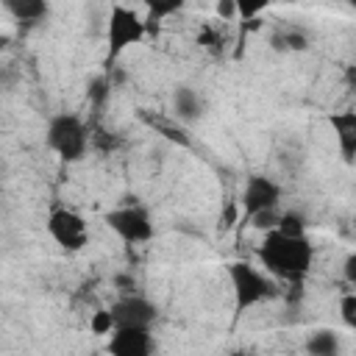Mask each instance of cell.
Segmentation results:
<instances>
[{"mask_svg":"<svg viewBox=\"0 0 356 356\" xmlns=\"http://www.w3.org/2000/svg\"><path fill=\"white\" fill-rule=\"evenodd\" d=\"M259 259H261V267L278 281L298 284L312 270L314 248L306 234H286L281 228H273L259 242Z\"/></svg>","mask_w":356,"mask_h":356,"instance_id":"obj_1","label":"cell"},{"mask_svg":"<svg viewBox=\"0 0 356 356\" xmlns=\"http://www.w3.org/2000/svg\"><path fill=\"white\" fill-rule=\"evenodd\" d=\"M228 281H231V289H234L236 312L253 309V306L281 295L278 278L270 275L267 270H259V267L248 264V261H231L228 264Z\"/></svg>","mask_w":356,"mask_h":356,"instance_id":"obj_2","label":"cell"},{"mask_svg":"<svg viewBox=\"0 0 356 356\" xmlns=\"http://www.w3.org/2000/svg\"><path fill=\"white\" fill-rule=\"evenodd\" d=\"M44 142L61 161L72 164V161H81L92 147V131L78 114H56L47 122Z\"/></svg>","mask_w":356,"mask_h":356,"instance_id":"obj_3","label":"cell"},{"mask_svg":"<svg viewBox=\"0 0 356 356\" xmlns=\"http://www.w3.org/2000/svg\"><path fill=\"white\" fill-rule=\"evenodd\" d=\"M147 33H150V25L142 19V14L136 8L122 6V3L111 6L108 22H106V44H108L106 67H111L120 53H125L131 44H139Z\"/></svg>","mask_w":356,"mask_h":356,"instance_id":"obj_4","label":"cell"},{"mask_svg":"<svg viewBox=\"0 0 356 356\" xmlns=\"http://www.w3.org/2000/svg\"><path fill=\"white\" fill-rule=\"evenodd\" d=\"M106 225L128 245H139L153 236V220H150L147 206H142V203H128V206L111 209L106 214Z\"/></svg>","mask_w":356,"mask_h":356,"instance_id":"obj_5","label":"cell"},{"mask_svg":"<svg viewBox=\"0 0 356 356\" xmlns=\"http://www.w3.org/2000/svg\"><path fill=\"white\" fill-rule=\"evenodd\" d=\"M44 225L50 239L67 253H78L89 245V225L75 209H53Z\"/></svg>","mask_w":356,"mask_h":356,"instance_id":"obj_6","label":"cell"},{"mask_svg":"<svg viewBox=\"0 0 356 356\" xmlns=\"http://www.w3.org/2000/svg\"><path fill=\"white\" fill-rule=\"evenodd\" d=\"M111 317H114V328H120V325L153 328V323L159 320V309L145 295L131 292V295H122L111 303Z\"/></svg>","mask_w":356,"mask_h":356,"instance_id":"obj_7","label":"cell"},{"mask_svg":"<svg viewBox=\"0 0 356 356\" xmlns=\"http://www.w3.org/2000/svg\"><path fill=\"white\" fill-rule=\"evenodd\" d=\"M106 350L111 356H150L156 350V339L150 328H136V325H120L108 334Z\"/></svg>","mask_w":356,"mask_h":356,"instance_id":"obj_8","label":"cell"},{"mask_svg":"<svg viewBox=\"0 0 356 356\" xmlns=\"http://www.w3.org/2000/svg\"><path fill=\"white\" fill-rule=\"evenodd\" d=\"M278 200H281V186L267 178V175H250L245 181V189H242V209L248 214V220L259 211H267V209H278Z\"/></svg>","mask_w":356,"mask_h":356,"instance_id":"obj_9","label":"cell"},{"mask_svg":"<svg viewBox=\"0 0 356 356\" xmlns=\"http://www.w3.org/2000/svg\"><path fill=\"white\" fill-rule=\"evenodd\" d=\"M328 125L337 136V147L345 164H356V108H342L328 117Z\"/></svg>","mask_w":356,"mask_h":356,"instance_id":"obj_10","label":"cell"},{"mask_svg":"<svg viewBox=\"0 0 356 356\" xmlns=\"http://www.w3.org/2000/svg\"><path fill=\"white\" fill-rule=\"evenodd\" d=\"M172 111L181 122H195L206 114V100L197 95V89L181 83L172 89Z\"/></svg>","mask_w":356,"mask_h":356,"instance_id":"obj_11","label":"cell"},{"mask_svg":"<svg viewBox=\"0 0 356 356\" xmlns=\"http://www.w3.org/2000/svg\"><path fill=\"white\" fill-rule=\"evenodd\" d=\"M3 6L19 22H39L50 11V3L47 0H3Z\"/></svg>","mask_w":356,"mask_h":356,"instance_id":"obj_12","label":"cell"},{"mask_svg":"<svg viewBox=\"0 0 356 356\" xmlns=\"http://www.w3.org/2000/svg\"><path fill=\"white\" fill-rule=\"evenodd\" d=\"M270 47L278 53H300L309 47V36L300 28H278L270 36Z\"/></svg>","mask_w":356,"mask_h":356,"instance_id":"obj_13","label":"cell"},{"mask_svg":"<svg viewBox=\"0 0 356 356\" xmlns=\"http://www.w3.org/2000/svg\"><path fill=\"white\" fill-rule=\"evenodd\" d=\"M306 350H309L312 356H337V353H339V337H337L334 331H328V328L314 331V334H309V339H306Z\"/></svg>","mask_w":356,"mask_h":356,"instance_id":"obj_14","label":"cell"},{"mask_svg":"<svg viewBox=\"0 0 356 356\" xmlns=\"http://www.w3.org/2000/svg\"><path fill=\"white\" fill-rule=\"evenodd\" d=\"M142 6L147 8V22H159L164 17L178 14L186 6V0H142Z\"/></svg>","mask_w":356,"mask_h":356,"instance_id":"obj_15","label":"cell"},{"mask_svg":"<svg viewBox=\"0 0 356 356\" xmlns=\"http://www.w3.org/2000/svg\"><path fill=\"white\" fill-rule=\"evenodd\" d=\"M111 89H114V81H111V75H108V72H106V75L92 78V81H89V89H86L89 103H92V106H103V103L111 97Z\"/></svg>","mask_w":356,"mask_h":356,"instance_id":"obj_16","label":"cell"},{"mask_svg":"<svg viewBox=\"0 0 356 356\" xmlns=\"http://www.w3.org/2000/svg\"><path fill=\"white\" fill-rule=\"evenodd\" d=\"M153 125H156L170 142L181 145V147H189V145H192V142H189V134H186L181 125H172V122H164V120H153Z\"/></svg>","mask_w":356,"mask_h":356,"instance_id":"obj_17","label":"cell"},{"mask_svg":"<svg viewBox=\"0 0 356 356\" xmlns=\"http://www.w3.org/2000/svg\"><path fill=\"white\" fill-rule=\"evenodd\" d=\"M273 0H234L236 6V17L239 19H256Z\"/></svg>","mask_w":356,"mask_h":356,"instance_id":"obj_18","label":"cell"},{"mask_svg":"<svg viewBox=\"0 0 356 356\" xmlns=\"http://www.w3.org/2000/svg\"><path fill=\"white\" fill-rule=\"evenodd\" d=\"M89 328H92V334H111V331H114L111 309H97V312L89 317Z\"/></svg>","mask_w":356,"mask_h":356,"instance_id":"obj_19","label":"cell"},{"mask_svg":"<svg viewBox=\"0 0 356 356\" xmlns=\"http://www.w3.org/2000/svg\"><path fill=\"white\" fill-rule=\"evenodd\" d=\"M278 220H281L278 209H267V211H259V214H253V217H250V225H253V228H259L261 234H267V231L278 228Z\"/></svg>","mask_w":356,"mask_h":356,"instance_id":"obj_20","label":"cell"},{"mask_svg":"<svg viewBox=\"0 0 356 356\" xmlns=\"http://www.w3.org/2000/svg\"><path fill=\"white\" fill-rule=\"evenodd\" d=\"M339 317L348 328H356V292H348L339 298Z\"/></svg>","mask_w":356,"mask_h":356,"instance_id":"obj_21","label":"cell"},{"mask_svg":"<svg viewBox=\"0 0 356 356\" xmlns=\"http://www.w3.org/2000/svg\"><path fill=\"white\" fill-rule=\"evenodd\" d=\"M278 228H281V231H286V234H306V222H303V217H300V214H295V211L281 214Z\"/></svg>","mask_w":356,"mask_h":356,"instance_id":"obj_22","label":"cell"},{"mask_svg":"<svg viewBox=\"0 0 356 356\" xmlns=\"http://www.w3.org/2000/svg\"><path fill=\"white\" fill-rule=\"evenodd\" d=\"M342 273H345V281L356 289V253H350L348 259H345V267H342Z\"/></svg>","mask_w":356,"mask_h":356,"instance_id":"obj_23","label":"cell"},{"mask_svg":"<svg viewBox=\"0 0 356 356\" xmlns=\"http://www.w3.org/2000/svg\"><path fill=\"white\" fill-rule=\"evenodd\" d=\"M92 145H97L100 150H108V147H114V145H117V139H114V136L108 139V134H106V131H95V134H92Z\"/></svg>","mask_w":356,"mask_h":356,"instance_id":"obj_24","label":"cell"},{"mask_svg":"<svg viewBox=\"0 0 356 356\" xmlns=\"http://www.w3.org/2000/svg\"><path fill=\"white\" fill-rule=\"evenodd\" d=\"M217 14H220V17H231V14H236L234 0H220V3H217Z\"/></svg>","mask_w":356,"mask_h":356,"instance_id":"obj_25","label":"cell"},{"mask_svg":"<svg viewBox=\"0 0 356 356\" xmlns=\"http://www.w3.org/2000/svg\"><path fill=\"white\" fill-rule=\"evenodd\" d=\"M345 83L356 92V64H350V67H345Z\"/></svg>","mask_w":356,"mask_h":356,"instance_id":"obj_26","label":"cell"},{"mask_svg":"<svg viewBox=\"0 0 356 356\" xmlns=\"http://www.w3.org/2000/svg\"><path fill=\"white\" fill-rule=\"evenodd\" d=\"M348 6H350V11L356 14V0H348Z\"/></svg>","mask_w":356,"mask_h":356,"instance_id":"obj_27","label":"cell"}]
</instances>
